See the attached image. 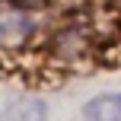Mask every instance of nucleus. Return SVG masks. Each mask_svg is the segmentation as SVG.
Here are the masks:
<instances>
[{
    "mask_svg": "<svg viewBox=\"0 0 121 121\" xmlns=\"http://www.w3.org/2000/svg\"><path fill=\"white\" fill-rule=\"evenodd\" d=\"M0 121H48V105L42 99H16L0 108Z\"/></svg>",
    "mask_w": 121,
    "mask_h": 121,
    "instance_id": "f03ea898",
    "label": "nucleus"
},
{
    "mask_svg": "<svg viewBox=\"0 0 121 121\" xmlns=\"http://www.w3.org/2000/svg\"><path fill=\"white\" fill-rule=\"evenodd\" d=\"M86 121H121V92H108V96H96L83 105Z\"/></svg>",
    "mask_w": 121,
    "mask_h": 121,
    "instance_id": "7ed1b4c3",
    "label": "nucleus"
},
{
    "mask_svg": "<svg viewBox=\"0 0 121 121\" xmlns=\"http://www.w3.org/2000/svg\"><path fill=\"white\" fill-rule=\"evenodd\" d=\"M29 32H32V16H26L22 10L0 13V45H19L29 38Z\"/></svg>",
    "mask_w": 121,
    "mask_h": 121,
    "instance_id": "f257e3e1",
    "label": "nucleus"
}]
</instances>
